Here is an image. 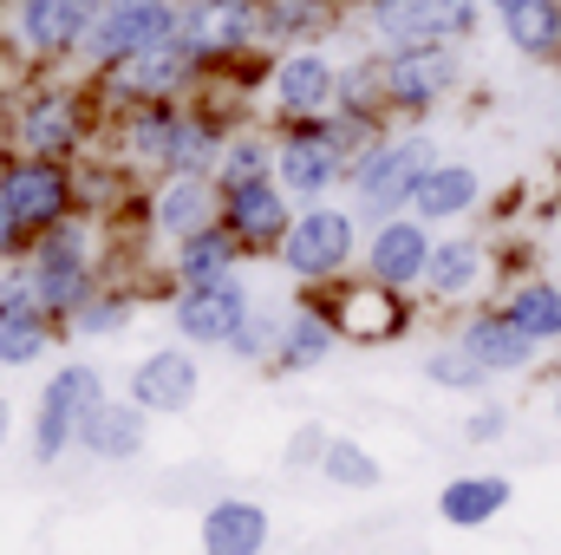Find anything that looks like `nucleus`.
Here are the masks:
<instances>
[{
	"label": "nucleus",
	"mask_w": 561,
	"mask_h": 555,
	"mask_svg": "<svg viewBox=\"0 0 561 555\" xmlns=\"http://www.w3.org/2000/svg\"><path fill=\"white\" fill-rule=\"evenodd\" d=\"M366 20L392 46H431V39L457 46V39H477L483 0H373Z\"/></svg>",
	"instance_id": "obj_1"
},
{
	"label": "nucleus",
	"mask_w": 561,
	"mask_h": 555,
	"mask_svg": "<svg viewBox=\"0 0 561 555\" xmlns=\"http://www.w3.org/2000/svg\"><path fill=\"white\" fill-rule=\"evenodd\" d=\"M457 79H463V59H457L444 39H431V46H392V53L379 59V99H386L392 112H424V105H437Z\"/></svg>",
	"instance_id": "obj_2"
},
{
	"label": "nucleus",
	"mask_w": 561,
	"mask_h": 555,
	"mask_svg": "<svg viewBox=\"0 0 561 555\" xmlns=\"http://www.w3.org/2000/svg\"><path fill=\"white\" fill-rule=\"evenodd\" d=\"M176 26H183L176 0H105L99 26L85 33V53H92L99 66H125V59H138L144 46L170 39Z\"/></svg>",
	"instance_id": "obj_3"
},
{
	"label": "nucleus",
	"mask_w": 561,
	"mask_h": 555,
	"mask_svg": "<svg viewBox=\"0 0 561 555\" xmlns=\"http://www.w3.org/2000/svg\"><path fill=\"white\" fill-rule=\"evenodd\" d=\"M92 406H105V380H99V366H59V373L46 380V393H39L33 457H39V464H53V457L79 438V418L92 412Z\"/></svg>",
	"instance_id": "obj_4"
},
{
	"label": "nucleus",
	"mask_w": 561,
	"mask_h": 555,
	"mask_svg": "<svg viewBox=\"0 0 561 555\" xmlns=\"http://www.w3.org/2000/svg\"><path fill=\"white\" fill-rule=\"evenodd\" d=\"M424 170H431V144L424 138L373 144V150L359 157V170H353V183H359V209H366V216H392V209H405Z\"/></svg>",
	"instance_id": "obj_5"
},
{
	"label": "nucleus",
	"mask_w": 561,
	"mask_h": 555,
	"mask_svg": "<svg viewBox=\"0 0 561 555\" xmlns=\"http://www.w3.org/2000/svg\"><path fill=\"white\" fill-rule=\"evenodd\" d=\"M280 262L300 281H327L353 262V216L346 209H300L280 236Z\"/></svg>",
	"instance_id": "obj_6"
},
{
	"label": "nucleus",
	"mask_w": 561,
	"mask_h": 555,
	"mask_svg": "<svg viewBox=\"0 0 561 555\" xmlns=\"http://www.w3.org/2000/svg\"><path fill=\"white\" fill-rule=\"evenodd\" d=\"M0 196L13 203L20 229H53L72 209V177L59 170V157H20L0 170Z\"/></svg>",
	"instance_id": "obj_7"
},
{
	"label": "nucleus",
	"mask_w": 561,
	"mask_h": 555,
	"mask_svg": "<svg viewBox=\"0 0 561 555\" xmlns=\"http://www.w3.org/2000/svg\"><path fill=\"white\" fill-rule=\"evenodd\" d=\"M33 287L46 301V314H79L92 294V269H85V236L72 223H53L39 256H33Z\"/></svg>",
	"instance_id": "obj_8"
},
{
	"label": "nucleus",
	"mask_w": 561,
	"mask_h": 555,
	"mask_svg": "<svg viewBox=\"0 0 561 555\" xmlns=\"http://www.w3.org/2000/svg\"><path fill=\"white\" fill-rule=\"evenodd\" d=\"M275 170H280V190H294V196H320V190H333L340 170H346V138H340L327 118H313V125H300L294 138L280 144Z\"/></svg>",
	"instance_id": "obj_9"
},
{
	"label": "nucleus",
	"mask_w": 561,
	"mask_h": 555,
	"mask_svg": "<svg viewBox=\"0 0 561 555\" xmlns=\"http://www.w3.org/2000/svg\"><path fill=\"white\" fill-rule=\"evenodd\" d=\"M275 105L294 118V125L327 118V112L340 105V66H333L327 53H313V46L287 53V59L275 66Z\"/></svg>",
	"instance_id": "obj_10"
},
{
	"label": "nucleus",
	"mask_w": 561,
	"mask_h": 555,
	"mask_svg": "<svg viewBox=\"0 0 561 555\" xmlns=\"http://www.w3.org/2000/svg\"><path fill=\"white\" fill-rule=\"evenodd\" d=\"M242 320H249V294L236 275L216 287H183V301H176V333L196 347H229L242 333Z\"/></svg>",
	"instance_id": "obj_11"
},
{
	"label": "nucleus",
	"mask_w": 561,
	"mask_h": 555,
	"mask_svg": "<svg viewBox=\"0 0 561 555\" xmlns=\"http://www.w3.org/2000/svg\"><path fill=\"white\" fill-rule=\"evenodd\" d=\"M183 39L203 59L242 53L249 39H262V0H190L183 7Z\"/></svg>",
	"instance_id": "obj_12"
},
{
	"label": "nucleus",
	"mask_w": 561,
	"mask_h": 555,
	"mask_svg": "<svg viewBox=\"0 0 561 555\" xmlns=\"http://www.w3.org/2000/svg\"><path fill=\"white\" fill-rule=\"evenodd\" d=\"M99 13H105V0H20V39H26V53L59 59L72 46H85Z\"/></svg>",
	"instance_id": "obj_13"
},
{
	"label": "nucleus",
	"mask_w": 561,
	"mask_h": 555,
	"mask_svg": "<svg viewBox=\"0 0 561 555\" xmlns=\"http://www.w3.org/2000/svg\"><path fill=\"white\" fill-rule=\"evenodd\" d=\"M424 269H431L424 223L419 216H386L379 236H373V249H366V275L379 281V287H412V281H424Z\"/></svg>",
	"instance_id": "obj_14"
},
{
	"label": "nucleus",
	"mask_w": 561,
	"mask_h": 555,
	"mask_svg": "<svg viewBox=\"0 0 561 555\" xmlns=\"http://www.w3.org/2000/svg\"><path fill=\"white\" fill-rule=\"evenodd\" d=\"M196 59H203V53H196V46L183 39V26H176L170 39L144 46L138 59H125V66H112V72L125 79V92H131V99H144V105H163V99H170V92L196 72Z\"/></svg>",
	"instance_id": "obj_15"
},
{
	"label": "nucleus",
	"mask_w": 561,
	"mask_h": 555,
	"mask_svg": "<svg viewBox=\"0 0 561 555\" xmlns=\"http://www.w3.org/2000/svg\"><path fill=\"white\" fill-rule=\"evenodd\" d=\"M222 223H229V236L249 242V249H268V242H280V236L294 229V216H287V203H280V190L268 177L222 190Z\"/></svg>",
	"instance_id": "obj_16"
},
{
	"label": "nucleus",
	"mask_w": 561,
	"mask_h": 555,
	"mask_svg": "<svg viewBox=\"0 0 561 555\" xmlns=\"http://www.w3.org/2000/svg\"><path fill=\"white\" fill-rule=\"evenodd\" d=\"M268 550V510L249 497H222L203 510V555H262Z\"/></svg>",
	"instance_id": "obj_17"
},
{
	"label": "nucleus",
	"mask_w": 561,
	"mask_h": 555,
	"mask_svg": "<svg viewBox=\"0 0 561 555\" xmlns=\"http://www.w3.org/2000/svg\"><path fill=\"white\" fill-rule=\"evenodd\" d=\"M190 399H196V360L176 347L150 353L131 373V406H144V412H183Z\"/></svg>",
	"instance_id": "obj_18"
},
{
	"label": "nucleus",
	"mask_w": 561,
	"mask_h": 555,
	"mask_svg": "<svg viewBox=\"0 0 561 555\" xmlns=\"http://www.w3.org/2000/svg\"><path fill=\"white\" fill-rule=\"evenodd\" d=\"M463 353H470L483 373H523L529 353H536V340H529L510 314H477V320L463 327Z\"/></svg>",
	"instance_id": "obj_19"
},
{
	"label": "nucleus",
	"mask_w": 561,
	"mask_h": 555,
	"mask_svg": "<svg viewBox=\"0 0 561 555\" xmlns=\"http://www.w3.org/2000/svg\"><path fill=\"white\" fill-rule=\"evenodd\" d=\"M20 144H26L33 157H66V150L79 144V99H66V92L33 99V105L20 112Z\"/></svg>",
	"instance_id": "obj_20"
},
{
	"label": "nucleus",
	"mask_w": 561,
	"mask_h": 555,
	"mask_svg": "<svg viewBox=\"0 0 561 555\" xmlns=\"http://www.w3.org/2000/svg\"><path fill=\"white\" fill-rule=\"evenodd\" d=\"M477 190L483 183H477L470 163H431L419 177V190H412V209H419V223H450L477 203Z\"/></svg>",
	"instance_id": "obj_21"
},
{
	"label": "nucleus",
	"mask_w": 561,
	"mask_h": 555,
	"mask_svg": "<svg viewBox=\"0 0 561 555\" xmlns=\"http://www.w3.org/2000/svg\"><path fill=\"white\" fill-rule=\"evenodd\" d=\"M503 503H510V484L503 477H457V484L437 490V517L450 530H483V523L503 517Z\"/></svg>",
	"instance_id": "obj_22"
},
{
	"label": "nucleus",
	"mask_w": 561,
	"mask_h": 555,
	"mask_svg": "<svg viewBox=\"0 0 561 555\" xmlns=\"http://www.w3.org/2000/svg\"><path fill=\"white\" fill-rule=\"evenodd\" d=\"M496 20L516 53H529V59L561 53V0H510V7H496Z\"/></svg>",
	"instance_id": "obj_23"
},
{
	"label": "nucleus",
	"mask_w": 561,
	"mask_h": 555,
	"mask_svg": "<svg viewBox=\"0 0 561 555\" xmlns=\"http://www.w3.org/2000/svg\"><path fill=\"white\" fill-rule=\"evenodd\" d=\"M79 444L92 457H138L144 451V406H92L79 418Z\"/></svg>",
	"instance_id": "obj_24"
},
{
	"label": "nucleus",
	"mask_w": 561,
	"mask_h": 555,
	"mask_svg": "<svg viewBox=\"0 0 561 555\" xmlns=\"http://www.w3.org/2000/svg\"><path fill=\"white\" fill-rule=\"evenodd\" d=\"M209 209H216V196H209V183L203 177H170L163 190H157V229L163 236H176V242H190V236H203L209 229Z\"/></svg>",
	"instance_id": "obj_25"
},
{
	"label": "nucleus",
	"mask_w": 561,
	"mask_h": 555,
	"mask_svg": "<svg viewBox=\"0 0 561 555\" xmlns=\"http://www.w3.org/2000/svg\"><path fill=\"white\" fill-rule=\"evenodd\" d=\"M333 314H320V307H300L294 320H287V333L275 340V373H307V366H320L327 360V347H333Z\"/></svg>",
	"instance_id": "obj_26"
},
{
	"label": "nucleus",
	"mask_w": 561,
	"mask_h": 555,
	"mask_svg": "<svg viewBox=\"0 0 561 555\" xmlns=\"http://www.w3.org/2000/svg\"><path fill=\"white\" fill-rule=\"evenodd\" d=\"M333 327L340 333H353V340H392V333H405V314H399V301H392V287H359V294H346V307L333 314Z\"/></svg>",
	"instance_id": "obj_27"
},
{
	"label": "nucleus",
	"mask_w": 561,
	"mask_h": 555,
	"mask_svg": "<svg viewBox=\"0 0 561 555\" xmlns=\"http://www.w3.org/2000/svg\"><path fill=\"white\" fill-rule=\"evenodd\" d=\"M229 269H236V236H229V229H203V236H190L183 256H176L183 287H216V281H229Z\"/></svg>",
	"instance_id": "obj_28"
},
{
	"label": "nucleus",
	"mask_w": 561,
	"mask_h": 555,
	"mask_svg": "<svg viewBox=\"0 0 561 555\" xmlns=\"http://www.w3.org/2000/svg\"><path fill=\"white\" fill-rule=\"evenodd\" d=\"M503 314H510L536 347H542V340H561V287H549V281H523Z\"/></svg>",
	"instance_id": "obj_29"
},
{
	"label": "nucleus",
	"mask_w": 561,
	"mask_h": 555,
	"mask_svg": "<svg viewBox=\"0 0 561 555\" xmlns=\"http://www.w3.org/2000/svg\"><path fill=\"white\" fill-rule=\"evenodd\" d=\"M216 157V125L209 118H183L170 125V144H163V170L170 177H203V163Z\"/></svg>",
	"instance_id": "obj_30"
},
{
	"label": "nucleus",
	"mask_w": 561,
	"mask_h": 555,
	"mask_svg": "<svg viewBox=\"0 0 561 555\" xmlns=\"http://www.w3.org/2000/svg\"><path fill=\"white\" fill-rule=\"evenodd\" d=\"M320 471H327V484H340V490H373V484H379V457H373L366 444H353V438H327Z\"/></svg>",
	"instance_id": "obj_31"
},
{
	"label": "nucleus",
	"mask_w": 561,
	"mask_h": 555,
	"mask_svg": "<svg viewBox=\"0 0 561 555\" xmlns=\"http://www.w3.org/2000/svg\"><path fill=\"white\" fill-rule=\"evenodd\" d=\"M477 275H483V256H477L470 242H444V249H431V269H424L431 294H463Z\"/></svg>",
	"instance_id": "obj_32"
},
{
	"label": "nucleus",
	"mask_w": 561,
	"mask_h": 555,
	"mask_svg": "<svg viewBox=\"0 0 561 555\" xmlns=\"http://www.w3.org/2000/svg\"><path fill=\"white\" fill-rule=\"evenodd\" d=\"M46 353V314H0V366H26Z\"/></svg>",
	"instance_id": "obj_33"
},
{
	"label": "nucleus",
	"mask_w": 561,
	"mask_h": 555,
	"mask_svg": "<svg viewBox=\"0 0 561 555\" xmlns=\"http://www.w3.org/2000/svg\"><path fill=\"white\" fill-rule=\"evenodd\" d=\"M424 380H431V386H450V393H477V386H483V366L457 347V353H431V360H424Z\"/></svg>",
	"instance_id": "obj_34"
},
{
	"label": "nucleus",
	"mask_w": 561,
	"mask_h": 555,
	"mask_svg": "<svg viewBox=\"0 0 561 555\" xmlns=\"http://www.w3.org/2000/svg\"><path fill=\"white\" fill-rule=\"evenodd\" d=\"M320 0H262V33H275V39H287V33H307V26H320Z\"/></svg>",
	"instance_id": "obj_35"
},
{
	"label": "nucleus",
	"mask_w": 561,
	"mask_h": 555,
	"mask_svg": "<svg viewBox=\"0 0 561 555\" xmlns=\"http://www.w3.org/2000/svg\"><path fill=\"white\" fill-rule=\"evenodd\" d=\"M255 177H268V144L242 138L222 150V190H236V183H255Z\"/></svg>",
	"instance_id": "obj_36"
},
{
	"label": "nucleus",
	"mask_w": 561,
	"mask_h": 555,
	"mask_svg": "<svg viewBox=\"0 0 561 555\" xmlns=\"http://www.w3.org/2000/svg\"><path fill=\"white\" fill-rule=\"evenodd\" d=\"M131 320V307L125 301H85L79 307V320H72V333H118Z\"/></svg>",
	"instance_id": "obj_37"
},
{
	"label": "nucleus",
	"mask_w": 561,
	"mask_h": 555,
	"mask_svg": "<svg viewBox=\"0 0 561 555\" xmlns=\"http://www.w3.org/2000/svg\"><path fill=\"white\" fill-rule=\"evenodd\" d=\"M229 347H236V353H249V360H262V353L275 347V320H262V314H249V320H242V333H236Z\"/></svg>",
	"instance_id": "obj_38"
},
{
	"label": "nucleus",
	"mask_w": 561,
	"mask_h": 555,
	"mask_svg": "<svg viewBox=\"0 0 561 555\" xmlns=\"http://www.w3.org/2000/svg\"><path fill=\"white\" fill-rule=\"evenodd\" d=\"M503 431H510V412H496V406H483L477 418H463V438H470V444H496Z\"/></svg>",
	"instance_id": "obj_39"
},
{
	"label": "nucleus",
	"mask_w": 561,
	"mask_h": 555,
	"mask_svg": "<svg viewBox=\"0 0 561 555\" xmlns=\"http://www.w3.org/2000/svg\"><path fill=\"white\" fill-rule=\"evenodd\" d=\"M13 242H20V216H13V203L0 196V256H7Z\"/></svg>",
	"instance_id": "obj_40"
},
{
	"label": "nucleus",
	"mask_w": 561,
	"mask_h": 555,
	"mask_svg": "<svg viewBox=\"0 0 561 555\" xmlns=\"http://www.w3.org/2000/svg\"><path fill=\"white\" fill-rule=\"evenodd\" d=\"M0 438H7V399H0Z\"/></svg>",
	"instance_id": "obj_41"
},
{
	"label": "nucleus",
	"mask_w": 561,
	"mask_h": 555,
	"mask_svg": "<svg viewBox=\"0 0 561 555\" xmlns=\"http://www.w3.org/2000/svg\"><path fill=\"white\" fill-rule=\"evenodd\" d=\"M483 7H510V0H483Z\"/></svg>",
	"instance_id": "obj_42"
},
{
	"label": "nucleus",
	"mask_w": 561,
	"mask_h": 555,
	"mask_svg": "<svg viewBox=\"0 0 561 555\" xmlns=\"http://www.w3.org/2000/svg\"><path fill=\"white\" fill-rule=\"evenodd\" d=\"M556 412H561V393H556Z\"/></svg>",
	"instance_id": "obj_43"
}]
</instances>
